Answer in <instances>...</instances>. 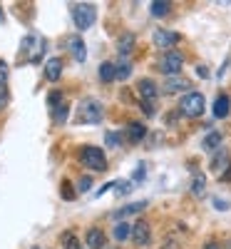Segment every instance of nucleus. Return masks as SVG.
<instances>
[{"instance_id":"obj_3","label":"nucleus","mask_w":231,"mask_h":249,"mask_svg":"<svg viewBox=\"0 0 231 249\" xmlns=\"http://www.w3.org/2000/svg\"><path fill=\"white\" fill-rule=\"evenodd\" d=\"M95 18H97V10H95L92 3H75V5H72V20H75V25H77L80 30L92 28Z\"/></svg>"},{"instance_id":"obj_23","label":"nucleus","mask_w":231,"mask_h":249,"mask_svg":"<svg viewBox=\"0 0 231 249\" xmlns=\"http://www.w3.org/2000/svg\"><path fill=\"white\" fill-rule=\"evenodd\" d=\"M204 187H206L204 175H197V177H194V182H192V192H194V195H204Z\"/></svg>"},{"instance_id":"obj_21","label":"nucleus","mask_w":231,"mask_h":249,"mask_svg":"<svg viewBox=\"0 0 231 249\" xmlns=\"http://www.w3.org/2000/svg\"><path fill=\"white\" fill-rule=\"evenodd\" d=\"M144 207H147V202H134V204H130V207H124V210H119L115 217H127V214H137V212H142L144 210Z\"/></svg>"},{"instance_id":"obj_30","label":"nucleus","mask_w":231,"mask_h":249,"mask_svg":"<svg viewBox=\"0 0 231 249\" xmlns=\"http://www.w3.org/2000/svg\"><path fill=\"white\" fill-rule=\"evenodd\" d=\"M8 100H10L8 90H5V88H0V110H5V105H8Z\"/></svg>"},{"instance_id":"obj_15","label":"nucleus","mask_w":231,"mask_h":249,"mask_svg":"<svg viewBox=\"0 0 231 249\" xmlns=\"http://www.w3.org/2000/svg\"><path fill=\"white\" fill-rule=\"evenodd\" d=\"M117 77V65H112V62H102L99 65V80L102 82H112Z\"/></svg>"},{"instance_id":"obj_25","label":"nucleus","mask_w":231,"mask_h":249,"mask_svg":"<svg viewBox=\"0 0 231 249\" xmlns=\"http://www.w3.org/2000/svg\"><path fill=\"white\" fill-rule=\"evenodd\" d=\"M104 142H107V147H119L122 137L117 132H107V135H104Z\"/></svg>"},{"instance_id":"obj_33","label":"nucleus","mask_w":231,"mask_h":249,"mask_svg":"<svg viewBox=\"0 0 231 249\" xmlns=\"http://www.w3.org/2000/svg\"><path fill=\"white\" fill-rule=\"evenodd\" d=\"M214 204H216V210H221V212H224V210H229V202H224V199H219V197L214 199Z\"/></svg>"},{"instance_id":"obj_36","label":"nucleus","mask_w":231,"mask_h":249,"mask_svg":"<svg viewBox=\"0 0 231 249\" xmlns=\"http://www.w3.org/2000/svg\"><path fill=\"white\" fill-rule=\"evenodd\" d=\"M197 75H199V77H209V70H206L204 65H199V68H197Z\"/></svg>"},{"instance_id":"obj_32","label":"nucleus","mask_w":231,"mask_h":249,"mask_svg":"<svg viewBox=\"0 0 231 249\" xmlns=\"http://www.w3.org/2000/svg\"><path fill=\"white\" fill-rule=\"evenodd\" d=\"M90 187H92V179H90V177H82V179H80V192H87Z\"/></svg>"},{"instance_id":"obj_31","label":"nucleus","mask_w":231,"mask_h":249,"mask_svg":"<svg viewBox=\"0 0 231 249\" xmlns=\"http://www.w3.org/2000/svg\"><path fill=\"white\" fill-rule=\"evenodd\" d=\"M144 175H147V170H144V164H139V167L134 170V175H132V179H134V182H139V179H144Z\"/></svg>"},{"instance_id":"obj_5","label":"nucleus","mask_w":231,"mask_h":249,"mask_svg":"<svg viewBox=\"0 0 231 249\" xmlns=\"http://www.w3.org/2000/svg\"><path fill=\"white\" fill-rule=\"evenodd\" d=\"M182 65H184V57H182V53H177V50L164 53V57L159 60V70H162L164 75H172V77L179 75Z\"/></svg>"},{"instance_id":"obj_8","label":"nucleus","mask_w":231,"mask_h":249,"mask_svg":"<svg viewBox=\"0 0 231 249\" xmlns=\"http://www.w3.org/2000/svg\"><path fill=\"white\" fill-rule=\"evenodd\" d=\"M137 92H139V97L144 100V102H152L154 97H157V85H154V80H149V77H144V80H139V85H137Z\"/></svg>"},{"instance_id":"obj_14","label":"nucleus","mask_w":231,"mask_h":249,"mask_svg":"<svg viewBox=\"0 0 231 249\" xmlns=\"http://www.w3.org/2000/svg\"><path fill=\"white\" fill-rule=\"evenodd\" d=\"M144 135H147V127L142 122H132L127 127V140L130 142H139V140H144Z\"/></svg>"},{"instance_id":"obj_39","label":"nucleus","mask_w":231,"mask_h":249,"mask_svg":"<svg viewBox=\"0 0 231 249\" xmlns=\"http://www.w3.org/2000/svg\"><path fill=\"white\" fill-rule=\"evenodd\" d=\"M33 249H40V247H33Z\"/></svg>"},{"instance_id":"obj_4","label":"nucleus","mask_w":231,"mask_h":249,"mask_svg":"<svg viewBox=\"0 0 231 249\" xmlns=\"http://www.w3.org/2000/svg\"><path fill=\"white\" fill-rule=\"evenodd\" d=\"M204 107H206V100H204L201 92H186L179 102V110L186 117H199L204 112Z\"/></svg>"},{"instance_id":"obj_12","label":"nucleus","mask_w":231,"mask_h":249,"mask_svg":"<svg viewBox=\"0 0 231 249\" xmlns=\"http://www.w3.org/2000/svg\"><path fill=\"white\" fill-rule=\"evenodd\" d=\"M189 88V80H184V77H169L164 82V92L166 95H174V92H182V90H186Z\"/></svg>"},{"instance_id":"obj_18","label":"nucleus","mask_w":231,"mask_h":249,"mask_svg":"<svg viewBox=\"0 0 231 249\" xmlns=\"http://www.w3.org/2000/svg\"><path fill=\"white\" fill-rule=\"evenodd\" d=\"M132 48H134V35H132V33L122 35V37H119V43H117V50H119L122 55H130Z\"/></svg>"},{"instance_id":"obj_37","label":"nucleus","mask_w":231,"mask_h":249,"mask_svg":"<svg viewBox=\"0 0 231 249\" xmlns=\"http://www.w3.org/2000/svg\"><path fill=\"white\" fill-rule=\"evenodd\" d=\"M204 249H221V247H219V244H216V242H209V244H206V247H204Z\"/></svg>"},{"instance_id":"obj_34","label":"nucleus","mask_w":231,"mask_h":249,"mask_svg":"<svg viewBox=\"0 0 231 249\" xmlns=\"http://www.w3.org/2000/svg\"><path fill=\"white\" fill-rule=\"evenodd\" d=\"M219 179H221V182H231V167H229L226 172H221V175H219Z\"/></svg>"},{"instance_id":"obj_26","label":"nucleus","mask_w":231,"mask_h":249,"mask_svg":"<svg viewBox=\"0 0 231 249\" xmlns=\"http://www.w3.org/2000/svg\"><path fill=\"white\" fill-rule=\"evenodd\" d=\"M65 120H67V105L55 107V122H65Z\"/></svg>"},{"instance_id":"obj_20","label":"nucleus","mask_w":231,"mask_h":249,"mask_svg":"<svg viewBox=\"0 0 231 249\" xmlns=\"http://www.w3.org/2000/svg\"><path fill=\"white\" fill-rule=\"evenodd\" d=\"M224 167H231V162H229L226 152H219V155L212 160V170H214V172H221Z\"/></svg>"},{"instance_id":"obj_9","label":"nucleus","mask_w":231,"mask_h":249,"mask_svg":"<svg viewBox=\"0 0 231 249\" xmlns=\"http://www.w3.org/2000/svg\"><path fill=\"white\" fill-rule=\"evenodd\" d=\"M85 242H87V247H90V249H104V244H107V239H104V232H102V230H97V227H92V230L87 232Z\"/></svg>"},{"instance_id":"obj_13","label":"nucleus","mask_w":231,"mask_h":249,"mask_svg":"<svg viewBox=\"0 0 231 249\" xmlns=\"http://www.w3.org/2000/svg\"><path fill=\"white\" fill-rule=\"evenodd\" d=\"M70 53H72V57L77 60V62H82V60H85L87 57V50H85V43H82V40L75 35V37H70Z\"/></svg>"},{"instance_id":"obj_10","label":"nucleus","mask_w":231,"mask_h":249,"mask_svg":"<svg viewBox=\"0 0 231 249\" xmlns=\"http://www.w3.org/2000/svg\"><path fill=\"white\" fill-rule=\"evenodd\" d=\"M60 75H62V60L60 57H50L45 62V77L50 82H55V80H60Z\"/></svg>"},{"instance_id":"obj_16","label":"nucleus","mask_w":231,"mask_h":249,"mask_svg":"<svg viewBox=\"0 0 231 249\" xmlns=\"http://www.w3.org/2000/svg\"><path fill=\"white\" fill-rule=\"evenodd\" d=\"M219 144H221V132H209V135L204 137V142H201V147H204L206 152H214Z\"/></svg>"},{"instance_id":"obj_28","label":"nucleus","mask_w":231,"mask_h":249,"mask_svg":"<svg viewBox=\"0 0 231 249\" xmlns=\"http://www.w3.org/2000/svg\"><path fill=\"white\" fill-rule=\"evenodd\" d=\"M117 192L119 195H130L132 192V182H117Z\"/></svg>"},{"instance_id":"obj_22","label":"nucleus","mask_w":231,"mask_h":249,"mask_svg":"<svg viewBox=\"0 0 231 249\" xmlns=\"http://www.w3.org/2000/svg\"><path fill=\"white\" fill-rule=\"evenodd\" d=\"M62 244H65V249H80V239H77L72 232L62 234Z\"/></svg>"},{"instance_id":"obj_11","label":"nucleus","mask_w":231,"mask_h":249,"mask_svg":"<svg viewBox=\"0 0 231 249\" xmlns=\"http://www.w3.org/2000/svg\"><path fill=\"white\" fill-rule=\"evenodd\" d=\"M231 112V97L229 95H219L216 100H214V117H226Z\"/></svg>"},{"instance_id":"obj_19","label":"nucleus","mask_w":231,"mask_h":249,"mask_svg":"<svg viewBox=\"0 0 231 249\" xmlns=\"http://www.w3.org/2000/svg\"><path fill=\"white\" fill-rule=\"evenodd\" d=\"M149 8H152V15L154 18H164V15H169L172 3H166V0H162V3H159V0H157V3H152Z\"/></svg>"},{"instance_id":"obj_1","label":"nucleus","mask_w":231,"mask_h":249,"mask_svg":"<svg viewBox=\"0 0 231 249\" xmlns=\"http://www.w3.org/2000/svg\"><path fill=\"white\" fill-rule=\"evenodd\" d=\"M102 105L97 100H92V97H87V100H82L80 102V107H77V122H82V124H97L99 120H102Z\"/></svg>"},{"instance_id":"obj_24","label":"nucleus","mask_w":231,"mask_h":249,"mask_svg":"<svg viewBox=\"0 0 231 249\" xmlns=\"http://www.w3.org/2000/svg\"><path fill=\"white\" fill-rule=\"evenodd\" d=\"M130 75H132V65H130V62H119V65H117V77L127 80Z\"/></svg>"},{"instance_id":"obj_27","label":"nucleus","mask_w":231,"mask_h":249,"mask_svg":"<svg viewBox=\"0 0 231 249\" xmlns=\"http://www.w3.org/2000/svg\"><path fill=\"white\" fill-rule=\"evenodd\" d=\"M62 197H65V199H72L75 197V192H72V184L65 179V182H62Z\"/></svg>"},{"instance_id":"obj_17","label":"nucleus","mask_w":231,"mask_h":249,"mask_svg":"<svg viewBox=\"0 0 231 249\" xmlns=\"http://www.w3.org/2000/svg\"><path fill=\"white\" fill-rule=\"evenodd\" d=\"M112 234H115L117 242H124L127 237H132V227H130L127 222H117V224H115V230H112Z\"/></svg>"},{"instance_id":"obj_7","label":"nucleus","mask_w":231,"mask_h":249,"mask_svg":"<svg viewBox=\"0 0 231 249\" xmlns=\"http://www.w3.org/2000/svg\"><path fill=\"white\" fill-rule=\"evenodd\" d=\"M132 239H134L139 247L149 244V239H152V232H149V224H147L144 219H139L137 224H132Z\"/></svg>"},{"instance_id":"obj_38","label":"nucleus","mask_w":231,"mask_h":249,"mask_svg":"<svg viewBox=\"0 0 231 249\" xmlns=\"http://www.w3.org/2000/svg\"><path fill=\"white\" fill-rule=\"evenodd\" d=\"M0 18H3V10H0Z\"/></svg>"},{"instance_id":"obj_29","label":"nucleus","mask_w":231,"mask_h":249,"mask_svg":"<svg viewBox=\"0 0 231 249\" xmlns=\"http://www.w3.org/2000/svg\"><path fill=\"white\" fill-rule=\"evenodd\" d=\"M5 80H8V65H5L3 60H0V88L5 85Z\"/></svg>"},{"instance_id":"obj_2","label":"nucleus","mask_w":231,"mask_h":249,"mask_svg":"<svg viewBox=\"0 0 231 249\" xmlns=\"http://www.w3.org/2000/svg\"><path fill=\"white\" fill-rule=\"evenodd\" d=\"M80 160L92 172H104V170H107V157H104V152L99 147H92V144H87V147L80 152Z\"/></svg>"},{"instance_id":"obj_35","label":"nucleus","mask_w":231,"mask_h":249,"mask_svg":"<svg viewBox=\"0 0 231 249\" xmlns=\"http://www.w3.org/2000/svg\"><path fill=\"white\" fill-rule=\"evenodd\" d=\"M142 110H144L147 115H154V107H152V102H144V105H142Z\"/></svg>"},{"instance_id":"obj_6","label":"nucleus","mask_w":231,"mask_h":249,"mask_svg":"<svg viewBox=\"0 0 231 249\" xmlns=\"http://www.w3.org/2000/svg\"><path fill=\"white\" fill-rule=\"evenodd\" d=\"M179 40H182L179 33H172V30H162V28H159V30L154 33V45H157V48H174Z\"/></svg>"}]
</instances>
